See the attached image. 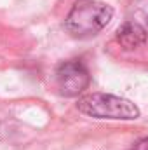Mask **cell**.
<instances>
[{"label":"cell","instance_id":"1","mask_svg":"<svg viewBox=\"0 0 148 150\" xmlns=\"http://www.w3.org/2000/svg\"><path fill=\"white\" fill-rule=\"evenodd\" d=\"M113 18V9L98 0H77L66 16V30L78 38L98 35Z\"/></svg>","mask_w":148,"mask_h":150},{"label":"cell","instance_id":"2","mask_svg":"<svg viewBox=\"0 0 148 150\" xmlns=\"http://www.w3.org/2000/svg\"><path fill=\"white\" fill-rule=\"evenodd\" d=\"M78 112L85 113L94 119H120V120H132L140 117V108L120 96L105 94V93H91L84 94L77 101Z\"/></svg>","mask_w":148,"mask_h":150},{"label":"cell","instance_id":"3","mask_svg":"<svg viewBox=\"0 0 148 150\" xmlns=\"http://www.w3.org/2000/svg\"><path fill=\"white\" fill-rule=\"evenodd\" d=\"M54 79H56V86L59 93L66 98L78 96L80 93H84L89 87V82H91L89 70L80 59L63 61L56 68Z\"/></svg>","mask_w":148,"mask_h":150},{"label":"cell","instance_id":"4","mask_svg":"<svg viewBox=\"0 0 148 150\" xmlns=\"http://www.w3.org/2000/svg\"><path fill=\"white\" fill-rule=\"evenodd\" d=\"M117 40L127 51L136 49L147 42V30L136 21H125L117 30Z\"/></svg>","mask_w":148,"mask_h":150},{"label":"cell","instance_id":"5","mask_svg":"<svg viewBox=\"0 0 148 150\" xmlns=\"http://www.w3.org/2000/svg\"><path fill=\"white\" fill-rule=\"evenodd\" d=\"M132 150H148V136H147V138H141V140H138V142L134 143Z\"/></svg>","mask_w":148,"mask_h":150}]
</instances>
